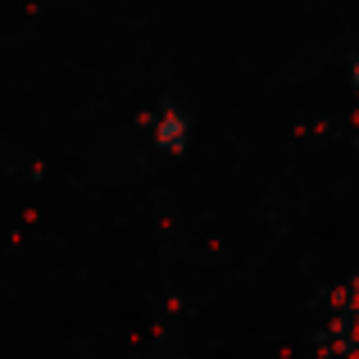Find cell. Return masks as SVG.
<instances>
[{"label":"cell","instance_id":"cell-1","mask_svg":"<svg viewBox=\"0 0 359 359\" xmlns=\"http://www.w3.org/2000/svg\"><path fill=\"white\" fill-rule=\"evenodd\" d=\"M323 359H359V278L332 296L323 323Z\"/></svg>","mask_w":359,"mask_h":359},{"label":"cell","instance_id":"cell-2","mask_svg":"<svg viewBox=\"0 0 359 359\" xmlns=\"http://www.w3.org/2000/svg\"><path fill=\"white\" fill-rule=\"evenodd\" d=\"M355 96H359V64H355Z\"/></svg>","mask_w":359,"mask_h":359}]
</instances>
